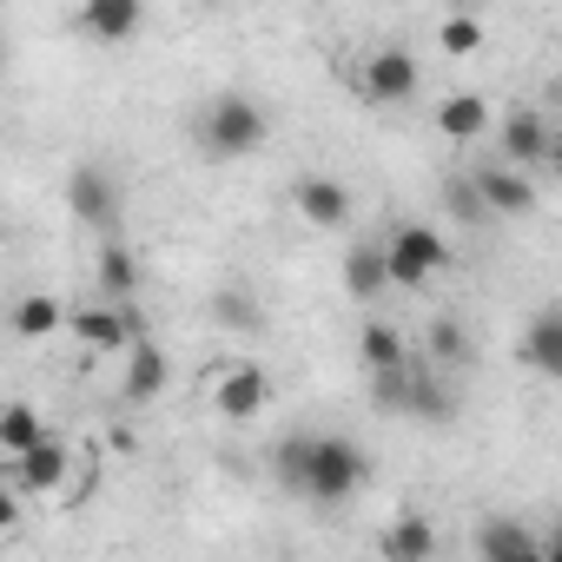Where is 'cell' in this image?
<instances>
[{
	"label": "cell",
	"mask_w": 562,
	"mask_h": 562,
	"mask_svg": "<svg viewBox=\"0 0 562 562\" xmlns=\"http://www.w3.org/2000/svg\"><path fill=\"white\" fill-rule=\"evenodd\" d=\"M67 331H74L93 358H120V351H133V345L146 338V331H139V305H126V312H120V305H100V299H93V305H80Z\"/></svg>",
	"instance_id": "5"
},
{
	"label": "cell",
	"mask_w": 562,
	"mask_h": 562,
	"mask_svg": "<svg viewBox=\"0 0 562 562\" xmlns=\"http://www.w3.org/2000/svg\"><path fill=\"white\" fill-rule=\"evenodd\" d=\"M555 536H562V529H555Z\"/></svg>",
	"instance_id": "32"
},
{
	"label": "cell",
	"mask_w": 562,
	"mask_h": 562,
	"mask_svg": "<svg viewBox=\"0 0 562 562\" xmlns=\"http://www.w3.org/2000/svg\"><path fill=\"white\" fill-rule=\"evenodd\" d=\"M371 404H378V411H411V364L371 378Z\"/></svg>",
	"instance_id": "29"
},
{
	"label": "cell",
	"mask_w": 562,
	"mask_h": 562,
	"mask_svg": "<svg viewBox=\"0 0 562 562\" xmlns=\"http://www.w3.org/2000/svg\"><path fill=\"white\" fill-rule=\"evenodd\" d=\"M424 364H470V338L457 318H430L424 325Z\"/></svg>",
	"instance_id": "26"
},
{
	"label": "cell",
	"mask_w": 562,
	"mask_h": 562,
	"mask_svg": "<svg viewBox=\"0 0 562 562\" xmlns=\"http://www.w3.org/2000/svg\"><path fill=\"white\" fill-rule=\"evenodd\" d=\"M470 179H476L490 218H529V212H536V186H529V172H516V166H503V159H483V166H470Z\"/></svg>",
	"instance_id": "9"
},
{
	"label": "cell",
	"mask_w": 562,
	"mask_h": 562,
	"mask_svg": "<svg viewBox=\"0 0 562 562\" xmlns=\"http://www.w3.org/2000/svg\"><path fill=\"white\" fill-rule=\"evenodd\" d=\"M549 172L562 179V133H555V153H549Z\"/></svg>",
	"instance_id": "30"
},
{
	"label": "cell",
	"mask_w": 562,
	"mask_h": 562,
	"mask_svg": "<svg viewBox=\"0 0 562 562\" xmlns=\"http://www.w3.org/2000/svg\"><path fill=\"white\" fill-rule=\"evenodd\" d=\"M437 133L457 139V146H476V139L490 133V100H483V93H450V100L437 106Z\"/></svg>",
	"instance_id": "17"
},
{
	"label": "cell",
	"mask_w": 562,
	"mask_h": 562,
	"mask_svg": "<svg viewBox=\"0 0 562 562\" xmlns=\"http://www.w3.org/2000/svg\"><path fill=\"white\" fill-rule=\"evenodd\" d=\"M437 47H443V54H476V47H483V21H476V14H450V21L437 27Z\"/></svg>",
	"instance_id": "28"
},
{
	"label": "cell",
	"mask_w": 562,
	"mask_h": 562,
	"mask_svg": "<svg viewBox=\"0 0 562 562\" xmlns=\"http://www.w3.org/2000/svg\"><path fill=\"white\" fill-rule=\"evenodd\" d=\"M496 146H503V166L529 172V166H549V153H555V133H549V120H542L536 106H516V113L496 126Z\"/></svg>",
	"instance_id": "8"
},
{
	"label": "cell",
	"mask_w": 562,
	"mask_h": 562,
	"mask_svg": "<svg viewBox=\"0 0 562 562\" xmlns=\"http://www.w3.org/2000/svg\"><path fill=\"white\" fill-rule=\"evenodd\" d=\"M430 555H437L430 516H391L384 522V562H430Z\"/></svg>",
	"instance_id": "21"
},
{
	"label": "cell",
	"mask_w": 562,
	"mask_h": 562,
	"mask_svg": "<svg viewBox=\"0 0 562 562\" xmlns=\"http://www.w3.org/2000/svg\"><path fill=\"white\" fill-rule=\"evenodd\" d=\"M364 476H371V457H364L351 437H318V450H312V476H305V503H318V509L351 503V496L364 490Z\"/></svg>",
	"instance_id": "2"
},
{
	"label": "cell",
	"mask_w": 562,
	"mask_h": 562,
	"mask_svg": "<svg viewBox=\"0 0 562 562\" xmlns=\"http://www.w3.org/2000/svg\"><path fill=\"white\" fill-rule=\"evenodd\" d=\"M312 450H318V437H312V430H299V437H285V443L271 450V476H278V490L305 496V476H312Z\"/></svg>",
	"instance_id": "24"
},
{
	"label": "cell",
	"mask_w": 562,
	"mask_h": 562,
	"mask_svg": "<svg viewBox=\"0 0 562 562\" xmlns=\"http://www.w3.org/2000/svg\"><path fill=\"white\" fill-rule=\"evenodd\" d=\"M67 212H74L80 225H93L100 238H113V225H120V179H113L100 159H80V166L67 172Z\"/></svg>",
	"instance_id": "4"
},
{
	"label": "cell",
	"mask_w": 562,
	"mask_h": 562,
	"mask_svg": "<svg viewBox=\"0 0 562 562\" xmlns=\"http://www.w3.org/2000/svg\"><path fill=\"white\" fill-rule=\"evenodd\" d=\"M166 378H172V358H166V345L139 338V345L126 351V397H133V404H153V397L166 391Z\"/></svg>",
	"instance_id": "16"
},
{
	"label": "cell",
	"mask_w": 562,
	"mask_h": 562,
	"mask_svg": "<svg viewBox=\"0 0 562 562\" xmlns=\"http://www.w3.org/2000/svg\"><path fill=\"white\" fill-rule=\"evenodd\" d=\"M212 325L218 331H265V305L245 285H218L212 292Z\"/></svg>",
	"instance_id": "25"
},
{
	"label": "cell",
	"mask_w": 562,
	"mask_h": 562,
	"mask_svg": "<svg viewBox=\"0 0 562 562\" xmlns=\"http://www.w3.org/2000/svg\"><path fill=\"white\" fill-rule=\"evenodd\" d=\"M542 562H562V536H555V542H542Z\"/></svg>",
	"instance_id": "31"
},
{
	"label": "cell",
	"mask_w": 562,
	"mask_h": 562,
	"mask_svg": "<svg viewBox=\"0 0 562 562\" xmlns=\"http://www.w3.org/2000/svg\"><path fill=\"white\" fill-rule=\"evenodd\" d=\"M265 133H271V120H265V106H258L251 93H212L205 113H199V146H205V159H245V153L265 146Z\"/></svg>",
	"instance_id": "1"
},
{
	"label": "cell",
	"mask_w": 562,
	"mask_h": 562,
	"mask_svg": "<svg viewBox=\"0 0 562 562\" xmlns=\"http://www.w3.org/2000/svg\"><path fill=\"white\" fill-rule=\"evenodd\" d=\"M292 205H299V218L305 225H318V232H338V225H351V186L345 179H331V172H305L299 186H292Z\"/></svg>",
	"instance_id": "10"
},
{
	"label": "cell",
	"mask_w": 562,
	"mask_h": 562,
	"mask_svg": "<svg viewBox=\"0 0 562 562\" xmlns=\"http://www.w3.org/2000/svg\"><path fill=\"white\" fill-rule=\"evenodd\" d=\"M476 549H483V562H542V542L516 516H490L476 529Z\"/></svg>",
	"instance_id": "15"
},
{
	"label": "cell",
	"mask_w": 562,
	"mask_h": 562,
	"mask_svg": "<svg viewBox=\"0 0 562 562\" xmlns=\"http://www.w3.org/2000/svg\"><path fill=\"white\" fill-rule=\"evenodd\" d=\"M522 364L542 378H562V312H536L522 331Z\"/></svg>",
	"instance_id": "22"
},
{
	"label": "cell",
	"mask_w": 562,
	"mask_h": 562,
	"mask_svg": "<svg viewBox=\"0 0 562 562\" xmlns=\"http://www.w3.org/2000/svg\"><path fill=\"white\" fill-rule=\"evenodd\" d=\"M384 258H391V285H404V292H424L430 278L450 265V245H443V232H437V225H417V218H404V225H391V238H384Z\"/></svg>",
	"instance_id": "3"
},
{
	"label": "cell",
	"mask_w": 562,
	"mask_h": 562,
	"mask_svg": "<svg viewBox=\"0 0 562 562\" xmlns=\"http://www.w3.org/2000/svg\"><path fill=\"white\" fill-rule=\"evenodd\" d=\"M345 292H351L358 305H378V299L391 292V258H384V245L358 238V245L345 251Z\"/></svg>",
	"instance_id": "14"
},
{
	"label": "cell",
	"mask_w": 562,
	"mask_h": 562,
	"mask_svg": "<svg viewBox=\"0 0 562 562\" xmlns=\"http://www.w3.org/2000/svg\"><path fill=\"white\" fill-rule=\"evenodd\" d=\"M358 358H364V371H371V378H384V371H404V364H411V351H404L397 325H384V318H364V325H358Z\"/></svg>",
	"instance_id": "20"
},
{
	"label": "cell",
	"mask_w": 562,
	"mask_h": 562,
	"mask_svg": "<svg viewBox=\"0 0 562 562\" xmlns=\"http://www.w3.org/2000/svg\"><path fill=\"white\" fill-rule=\"evenodd\" d=\"M404 417H424V424H450L457 417V391L443 384L437 364H411V411Z\"/></svg>",
	"instance_id": "19"
},
{
	"label": "cell",
	"mask_w": 562,
	"mask_h": 562,
	"mask_svg": "<svg viewBox=\"0 0 562 562\" xmlns=\"http://www.w3.org/2000/svg\"><path fill=\"white\" fill-rule=\"evenodd\" d=\"M212 411L225 417V424H251V417H265L271 411V371L265 364H225V378L212 384Z\"/></svg>",
	"instance_id": "7"
},
{
	"label": "cell",
	"mask_w": 562,
	"mask_h": 562,
	"mask_svg": "<svg viewBox=\"0 0 562 562\" xmlns=\"http://www.w3.org/2000/svg\"><path fill=\"white\" fill-rule=\"evenodd\" d=\"M139 0H87V8L74 14V27L87 34V41H100V47H120V41H133L139 34Z\"/></svg>",
	"instance_id": "13"
},
{
	"label": "cell",
	"mask_w": 562,
	"mask_h": 562,
	"mask_svg": "<svg viewBox=\"0 0 562 562\" xmlns=\"http://www.w3.org/2000/svg\"><path fill=\"white\" fill-rule=\"evenodd\" d=\"M358 87H364L371 106H404V100H417L424 67H417L411 47H378V54L364 60V74H358Z\"/></svg>",
	"instance_id": "6"
},
{
	"label": "cell",
	"mask_w": 562,
	"mask_h": 562,
	"mask_svg": "<svg viewBox=\"0 0 562 562\" xmlns=\"http://www.w3.org/2000/svg\"><path fill=\"white\" fill-rule=\"evenodd\" d=\"M443 205H450V218H463V225L490 218V205H483V192H476L470 172H450V179H443Z\"/></svg>",
	"instance_id": "27"
},
{
	"label": "cell",
	"mask_w": 562,
	"mask_h": 562,
	"mask_svg": "<svg viewBox=\"0 0 562 562\" xmlns=\"http://www.w3.org/2000/svg\"><path fill=\"white\" fill-rule=\"evenodd\" d=\"M8 325H14V338H54L60 325H74V312L54 299V292H27V299H14V312H8Z\"/></svg>",
	"instance_id": "18"
},
{
	"label": "cell",
	"mask_w": 562,
	"mask_h": 562,
	"mask_svg": "<svg viewBox=\"0 0 562 562\" xmlns=\"http://www.w3.org/2000/svg\"><path fill=\"white\" fill-rule=\"evenodd\" d=\"M54 430H47V417L34 411V404H8L0 411V450L8 457H27V450H41Z\"/></svg>",
	"instance_id": "23"
},
{
	"label": "cell",
	"mask_w": 562,
	"mask_h": 562,
	"mask_svg": "<svg viewBox=\"0 0 562 562\" xmlns=\"http://www.w3.org/2000/svg\"><path fill=\"white\" fill-rule=\"evenodd\" d=\"M67 470H74V450H67L60 437H47L41 450L8 457V490H14V496H54V490L67 483Z\"/></svg>",
	"instance_id": "11"
},
{
	"label": "cell",
	"mask_w": 562,
	"mask_h": 562,
	"mask_svg": "<svg viewBox=\"0 0 562 562\" xmlns=\"http://www.w3.org/2000/svg\"><path fill=\"white\" fill-rule=\"evenodd\" d=\"M93 285H100V305H120V312L139 299V258L120 238H100V251H93Z\"/></svg>",
	"instance_id": "12"
}]
</instances>
